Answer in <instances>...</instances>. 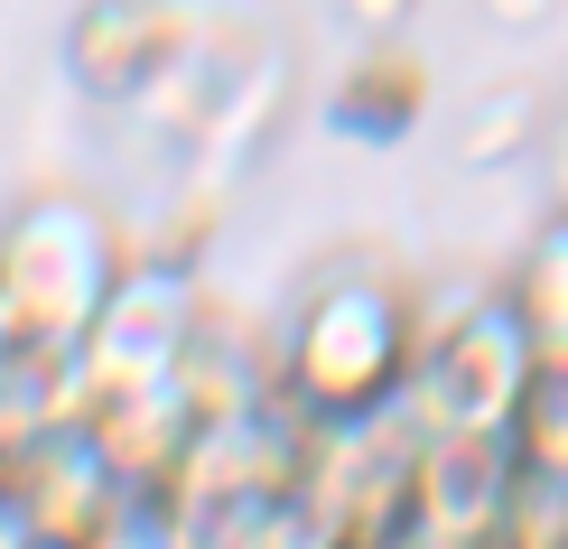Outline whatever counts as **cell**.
<instances>
[{
	"label": "cell",
	"mask_w": 568,
	"mask_h": 549,
	"mask_svg": "<svg viewBox=\"0 0 568 549\" xmlns=\"http://www.w3.org/2000/svg\"><path fill=\"white\" fill-rule=\"evenodd\" d=\"M205 29H215L205 0H75V19H65V75H75L84 103L140 112L205 47Z\"/></svg>",
	"instance_id": "5b68a950"
},
{
	"label": "cell",
	"mask_w": 568,
	"mask_h": 549,
	"mask_svg": "<svg viewBox=\"0 0 568 549\" xmlns=\"http://www.w3.org/2000/svg\"><path fill=\"white\" fill-rule=\"evenodd\" d=\"M513 475H523L513 428H429L419 438V475H410V521L438 531L447 549H494Z\"/></svg>",
	"instance_id": "8992f818"
},
{
	"label": "cell",
	"mask_w": 568,
	"mask_h": 549,
	"mask_svg": "<svg viewBox=\"0 0 568 549\" xmlns=\"http://www.w3.org/2000/svg\"><path fill=\"white\" fill-rule=\"evenodd\" d=\"M0 549H38V540H29V521H19V504H10V494H0Z\"/></svg>",
	"instance_id": "8fae6325"
},
{
	"label": "cell",
	"mask_w": 568,
	"mask_h": 549,
	"mask_svg": "<svg viewBox=\"0 0 568 549\" xmlns=\"http://www.w3.org/2000/svg\"><path fill=\"white\" fill-rule=\"evenodd\" d=\"M531 364H540V336L523 326V307L504 289L457 298V307H438V317H419L410 400H419L429 428H513Z\"/></svg>",
	"instance_id": "277c9868"
},
{
	"label": "cell",
	"mask_w": 568,
	"mask_h": 549,
	"mask_svg": "<svg viewBox=\"0 0 568 549\" xmlns=\"http://www.w3.org/2000/svg\"><path fill=\"white\" fill-rule=\"evenodd\" d=\"M326 122H336L345 140H364V150H392V140H410L419 122H429V65H419L410 47L373 38L364 57L336 75V93H326Z\"/></svg>",
	"instance_id": "52a82bcc"
},
{
	"label": "cell",
	"mask_w": 568,
	"mask_h": 549,
	"mask_svg": "<svg viewBox=\"0 0 568 549\" xmlns=\"http://www.w3.org/2000/svg\"><path fill=\"white\" fill-rule=\"evenodd\" d=\"M205 345V289H196V261H131L112 279V298L93 307V326L75 336V400H122L150 392V382H178Z\"/></svg>",
	"instance_id": "3957f363"
},
{
	"label": "cell",
	"mask_w": 568,
	"mask_h": 549,
	"mask_svg": "<svg viewBox=\"0 0 568 549\" xmlns=\"http://www.w3.org/2000/svg\"><path fill=\"white\" fill-rule=\"evenodd\" d=\"M38 549H47V540H38Z\"/></svg>",
	"instance_id": "7c38bea8"
},
{
	"label": "cell",
	"mask_w": 568,
	"mask_h": 549,
	"mask_svg": "<svg viewBox=\"0 0 568 549\" xmlns=\"http://www.w3.org/2000/svg\"><path fill=\"white\" fill-rule=\"evenodd\" d=\"M419 364V298L400 289L392 271H336L317 279L290 326H280V400L307 419H354V410H383V400L410 392Z\"/></svg>",
	"instance_id": "6da1fadb"
},
{
	"label": "cell",
	"mask_w": 568,
	"mask_h": 549,
	"mask_svg": "<svg viewBox=\"0 0 568 549\" xmlns=\"http://www.w3.org/2000/svg\"><path fill=\"white\" fill-rule=\"evenodd\" d=\"M131 271L122 224L84 196H29L0 224V326L38 354H75L93 307Z\"/></svg>",
	"instance_id": "7a4b0ae2"
},
{
	"label": "cell",
	"mask_w": 568,
	"mask_h": 549,
	"mask_svg": "<svg viewBox=\"0 0 568 549\" xmlns=\"http://www.w3.org/2000/svg\"><path fill=\"white\" fill-rule=\"evenodd\" d=\"M504 298L523 307V326L540 345H568V214H550V224L531 233V252L513 261Z\"/></svg>",
	"instance_id": "ba28073f"
},
{
	"label": "cell",
	"mask_w": 568,
	"mask_h": 549,
	"mask_svg": "<svg viewBox=\"0 0 568 549\" xmlns=\"http://www.w3.org/2000/svg\"><path fill=\"white\" fill-rule=\"evenodd\" d=\"M513 447H523V466L568 475V345H540V364L523 382V410H513Z\"/></svg>",
	"instance_id": "9c48e42d"
},
{
	"label": "cell",
	"mask_w": 568,
	"mask_h": 549,
	"mask_svg": "<svg viewBox=\"0 0 568 549\" xmlns=\"http://www.w3.org/2000/svg\"><path fill=\"white\" fill-rule=\"evenodd\" d=\"M494 549H568V475H550V466L513 475V504H504Z\"/></svg>",
	"instance_id": "30bf717a"
}]
</instances>
